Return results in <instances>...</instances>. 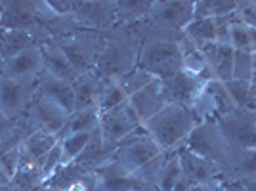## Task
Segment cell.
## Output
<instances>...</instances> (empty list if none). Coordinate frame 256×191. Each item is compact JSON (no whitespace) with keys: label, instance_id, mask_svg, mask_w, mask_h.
I'll return each mask as SVG.
<instances>
[{"label":"cell","instance_id":"14","mask_svg":"<svg viewBox=\"0 0 256 191\" xmlns=\"http://www.w3.org/2000/svg\"><path fill=\"white\" fill-rule=\"evenodd\" d=\"M0 29L2 31L22 29V31L48 32L38 22L36 0H8V2L0 0Z\"/></svg>","mask_w":256,"mask_h":191},{"label":"cell","instance_id":"50","mask_svg":"<svg viewBox=\"0 0 256 191\" xmlns=\"http://www.w3.org/2000/svg\"><path fill=\"white\" fill-rule=\"evenodd\" d=\"M2 64H4V60H2V56H0V69H2Z\"/></svg>","mask_w":256,"mask_h":191},{"label":"cell","instance_id":"3","mask_svg":"<svg viewBox=\"0 0 256 191\" xmlns=\"http://www.w3.org/2000/svg\"><path fill=\"white\" fill-rule=\"evenodd\" d=\"M190 107L168 104L160 109L155 117L144 124V130L155 140L162 151H176L197 126Z\"/></svg>","mask_w":256,"mask_h":191},{"label":"cell","instance_id":"26","mask_svg":"<svg viewBox=\"0 0 256 191\" xmlns=\"http://www.w3.org/2000/svg\"><path fill=\"white\" fill-rule=\"evenodd\" d=\"M100 90H102V78L94 71L82 73L76 76L73 82V96H75V111H84V109H98V100H100Z\"/></svg>","mask_w":256,"mask_h":191},{"label":"cell","instance_id":"22","mask_svg":"<svg viewBox=\"0 0 256 191\" xmlns=\"http://www.w3.org/2000/svg\"><path fill=\"white\" fill-rule=\"evenodd\" d=\"M222 180L226 184H245L256 180V148L245 151H232L222 166Z\"/></svg>","mask_w":256,"mask_h":191},{"label":"cell","instance_id":"19","mask_svg":"<svg viewBox=\"0 0 256 191\" xmlns=\"http://www.w3.org/2000/svg\"><path fill=\"white\" fill-rule=\"evenodd\" d=\"M178 160H180L182 176L190 184H203L210 180H222V170L218 164H214L210 160L203 159L199 155H195L188 149H176Z\"/></svg>","mask_w":256,"mask_h":191},{"label":"cell","instance_id":"15","mask_svg":"<svg viewBox=\"0 0 256 191\" xmlns=\"http://www.w3.org/2000/svg\"><path fill=\"white\" fill-rule=\"evenodd\" d=\"M44 73V58L40 46H32L25 52L6 60L0 69V76L20 80V82H36Z\"/></svg>","mask_w":256,"mask_h":191},{"label":"cell","instance_id":"17","mask_svg":"<svg viewBox=\"0 0 256 191\" xmlns=\"http://www.w3.org/2000/svg\"><path fill=\"white\" fill-rule=\"evenodd\" d=\"M128 104L132 107V111L136 113L142 124H146L148 120L155 117L164 106H168V100L164 96L162 84L159 78H155L151 84H148L144 90L136 92L134 96L128 98Z\"/></svg>","mask_w":256,"mask_h":191},{"label":"cell","instance_id":"47","mask_svg":"<svg viewBox=\"0 0 256 191\" xmlns=\"http://www.w3.org/2000/svg\"><path fill=\"white\" fill-rule=\"evenodd\" d=\"M0 191H14L10 188V184H2V186H0Z\"/></svg>","mask_w":256,"mask_h":191},{"label":"cell","instance_id":"35","mask_svg":"<svg viewBox=\"0 0 256 191\" xmlns=\"http://www.w3.org/2000/svg\"><path fill=\"white\" fill-rule=\"evenodd\" d=\"M92 134H71V136H65V138H60V144H62V151H64V164H71L75 162L82 153L84 149L88 148L90 140H92Z\"/></svg>","mask_w":256,"mask_h":191},{"label":"cell","instance_id":"13","mask_svg":"<svg viewBox=\"0 0 256 191\" xmlns=\"http://www.w3.org/2000/svg\"><path fill=\"white\" fill-rule=\"evenodd\" d=\"M36 94V82H20L0 76V115L22 120Z\"/></svg>","mask_w":256,"mask_h":191},{"label":"cell","instance_id":"43","mask_svg":"<svg viewBox=\"0 0 256 191\" xmlns=\"http://www.w3.org/2000/svg\"><path fill=\"white\" fill-rule=\"evenodd\" d=\"M190 186H192V184H190V182L182 176V180L174 186V190H172V191H190Z\"/></svg>","mask_w":256,"mask_h":191},{"label":"cell","instance_id":"28","mask_svg":"<svg viewBox=\"0 0 256 191\" xmlns=\"http://www.w3.org/2000/svg\"><path fill=\"white\" fill-rule=\"evenodd\" d=\"M31 134L25 120H14L0 115V155L14 148H20L22 142Z\"/></svg>","mask_w":256,"mask_h":191},{"label":"cell","instance_id":"6","mask_svg":"<svg viewBox=\"0 0 256 191\" xmlns=\"http://www.w3.org/2000/svg\"><path fill=\"white\" fill-rule=\"evenodd\" d=\"M104 34L106 32L78 29V31L69 32V34L54 38V40L62 48V52L69 60V64L73 65V69L78 74H82L94 71L98 54H100L102 44H104Z\"/></svg>","mask_w":256,"mask_h":191},{"label":"cell","instance_id":"41","mask_svg":"<svg viewBox=\"0 0 256 191\" xmlns=\"http://www.w3.org/2000/svg\"><path fill=\"white\" fill-rule=\"evenodd\" d=\"M20 168V148H14L6 153L0 155V170L4 172V176L12 180V176Z\"/></svg>","mask_w":256,"mask_h":191},{"label":"cell","instance_id":"45","mask_svg":"<svg viewBox=\"0 0 256 191\" xmlns=\"http://www.w3.org/2000/svg\"><path fill=\"white\" fill-rule=\"evenodd\" d=\"M224 191H245V190H243V186H239V184H228Z\"/></svg>","mask_w":256,"mask_h":191},{"label":"cell","instance_id":"48","mask_svg":"<svg viewBox=\"0 0 256 191\" xmlns=\"http://www.w3.org/2000/svg\"><path fill=\"white\" fill-rule=\"evenodd\" d=\"M252 92H254V106H256V78L252 80Z\"/></svg>","mask_w":256,"mask_h":191},{"label":"cell","instance_id":"8","mask_svg":"<svg viewBox=\"0 0 256 191\" xmlns=\"http://www.w3.org/2000/svg\"><path fill=\"white\" fill-rule=\"evenodd\" d=\"M69 16L78 29L109 32L117 27V0H71Z\"/></svg>","mask_w":256,"mask_h":191},{"label":"cell","instance_id":"16","mask_svg":"<svg viewBox=\"0 0 256 191\" xmlns=\"http://www.w3.org/2000/svg\"><path fill=\"white\" fill-rule=\"evenodd\" d=\"M50 191H98L96 170L88 168L80 162L64 164L46 182Z\"/></svg>","mask_w":256,"mask_h":191},{"label":"cell","instance_id":"9","mask_svg":"<svg viewBox=\"0 0 256 191\" xmlns=\"http://www.w3.org/2000/svg\"><path fill=\"white\" fill-rule=\"evenodd\" d=\"M222 136L232 151H245L256 148V120L252 109L235 107L234 111L216 118Z\"/></svg>","mask_w":256,"mask_h":191},{"label":"cell","instance_id":"40","mask_svg":"<svg viewBox=\"0 0 256 191\" xmlns=\"http://www.w3.org/2000/svg\"><path fill=\"white\" fill-rule=\"evenodd\" d=\"M235 14L243 25L256 29V0H239V8Z\"/></svg>","mask_w":256,"mask_h":191},{"label":"cell","instance_id":"36","mask_svg":"<svg viewBox=\"0 0 256 191\" xmlns=\"http://www.w3.org/2000/svg\"><path fill=\"white\" fill-rule=\"evenodd\" d=\"M232 78L246 80V82L254 80V52H250V50H235Z\"/></svg>","mask_w":256,"mask_h":191},{"label":"cell","instance_id":"42","mask_svg":"<svg viewBox=\"0 0 256 191\" xmlns=\"http://www.w3.org/2000/svg\"><path fill=\"white\" fill-rule=\"evenodd\" d=\"M224 180H210V182H203V184H192L190 186V191H224L226 190Z\"/></svg>","mask_w":256,"mask_h":191},{"label":"cell","instance_id":"51","mask_svg":"<svg viewBox=\"0 0 256 191\" xmlns=\"http://www.w3.org/2000/svg\"><path fill=\"white\" fill-rule=\"evenodd\" d=\"M252 109H256V106H254V107H252Z\"/></svg>","mask_w":256,"mask_h":191},{"label":"cell","instance_id":"25","mask_svg":"<svg viewBox=\"0 0 256 191\" xmlns=\"http://www.w3.org/2000/svg\"><path fill=\"white\" fill-rule=\"evenodd\" d=\"M42 48V58H44V71L48 74H52L60 80H65L69 84H73L76 80V73L73 69V65L69 64V60L65 58V54L62 52V48L56 44V40L40 44Z\"/></svg>","mask_w":256,"mask_h":191},{"label":"cell","instance_id":"12","mask_svg":"<svg viewBox=\"0 0 256 191\" xmlns=\"http://www.w3.org/2000/svg\"><path fill=\"white\" fill-rule=\"evenodd\" d=\"M140 128H144V124L140 122V118L136 117V113L132 111L128 102L115 109L100 113V134L107 144H111L115 148L120 142H124L128 136L138 132Z\"/></svg>","mask_w":256,"mask_h":191},{"label":"cell","instance_id":"30","mask_svg":"<svg viewBox=\"0 0 256 191\" xmlns=\"http://www.w3.org/2000/svg\"><path fill=\"white\" fill-rule=\"evenodd\" d=\"M153 0H117V25H138L151 10Z\"/></svg>","mask_w":256,"mask_h":191},{"label":"cell","instance_id":"34","mask_svg":"<svg viewBox=\"0 0 256 191\" xmlns=\"http://www.w3.org/2000/svg\"><path fill=\"white\" fill-rule=\"evenodd\" d=\"M182 180V170L180 160H178V153L176 151H168V157L162 164V170L157 180V191H172L174 186Z\"/></svg>","mask_w":256,"mask_h":191},{"label":"cell","instance_id":"23","mask_svg":"<svg viewBox=\"0 0 256 191\" xmlns=\"http://www.w3.org/2000/svg\"><path fill=\"white\" fill-rule=\"evenodd\" d=\"M36 94L50 100L60 107H64L65 111L71 115L75 111V96H73V84L60 80L52 74L44 71L38 80H36Z\"/></svg>","mask_w":256,"mask_h":191},{"label":"cell","instance_id":"20","mask_svg":"<svg viewBox=\"0 0 256 191\" xmlns=\"http://www.w3.org/2000/svg\"><path fill=\"white\" fill-rule=\"evenodd\" d=\"M96 180H98V191H148L144 182L118 168L117 164L111 160L104 166L96 170Z\"/></svg>","mask_w":256,"mask_h":191},{"label":"cell","instance_id":"38","mask_svg":"<svg viewBox=\"0 0 256 191\" xmlns=\"http://www.w3.org/2000/svg\"><path fill=\"white\" fill-rule=\"evenodd\" d=\"M153 80H155V78H153L148 71L140 69V67L132 69V71L124 74L122 78H118V82H120V86H122V90L126 92L128 98L134 96L136 92H140V90H144V88L148 84H151Z\"/></svg>","mask_w":256,"mask_h":191},{"label":"cell","instance_id":"33","mask_svg":"<svg viewBox=\"0 0 256 191\" xmlns=\"http://www.w3.org/2000/svg\"><path fill=\"white\" fill-rule=\"evenodd\" d=\"M128 102L126 92L122 90V86L118 80H107L102 78V90H100V100H98V109L100 113L115 109V107L122 106Z\"/></svg>","mask_w":256,"mask_h":191},{"label":"cell","instance_id":"2","mask_svg":"<svg viewBox=\"0 0 256 191\" xmlns=\"http://www.w3.org/2000/svg\"><path fill=\"white\" fill-rule=\"evenodd\" d=\"M142 34L136 25H117L104 34V44L98 54L94 73L100 78L118 80L138 67Z\"/></svg>","mask_w":256,"mask_h":191},{"label":"cell","instance_id":"46","mask_svg":"<svg viewBox=\"0 0 256 191\" xmlns=\"http://www.w3.org/2000/svg\"><path fill=\"white\" fill-rule=\"evenodd\" d=\"M2 184H10V180H8V178L4 176V172L0 170V186H2Z\"/></svg>","mask_w":256,"mask_h":191},{"label":"cell","instance_id":"32","mask_svg":"<svg viewBox=\"0 0 256 191\" xmlns=\"http://www.w3.org/2000/svg\"><path fill=\"white\" fill-rule=\"evenodd\" d=\"M239 8V0H195V18L218 20L232 16Z\"/></svg>","mask_w":256,"mask_h":191},{"label":"cell","instance_id":"7","mask_svg":"<svg viewBox=\"0 0 256 191\" xmlns=\"http://www.w3.org/2000/svg\"><path fill=\"white\" fill-rule=\"evenodd\" d=\"M180 148L188 149V151H192L195 155H199V157L218 164L220 170H222V166L228 162L230 155H232V148L228 146V142L224 140L220 128L216 124V120L199 122Z\"/></svg>","mask_w":256,"mask_h":191},{"label":"cell","instance_id":"5","mask_svg":"<svg viewBox=\"0 0 256 191\" xmlns=\"http://www.w3.org/2000/svg\"><path fill=\"white\" fill-rule=\"evenodd\" d=\"M180 36L144 34L138 54V67L148 71L153 78H168L182 71Z\"/></svg>","mask_w":256,"mask_h":191},{"label":"cell","instance_id":"18","mask_svg":"<svg viewBox=\"0 0 256 191\" xmlns=\"http://www.w3.org/2000/svg\"><path fill=\"white\" fill-rule=\"evenodd\" d=\"M160 84H162V90H164L168 104L192 107L193 102L197 100V96L201 94V90H203V86L206 82H201V80L190 76L188 73L178 71V73L168 76V78H162Z\"/></svg>","mask_w":256,"mask_h":191},{"label":"cell","instance_id":"52","mask_svg":"<svg viewBox=\"0 0 256 191\" xmlns=\"http://www.w3.org/2000/svg\"><path fill=\"white\" fill-rule=\"evenodd\" d=\"M46 191H50V190H46Z\"/></svg>","mask_w":256,"mask_h":191},{"label":"cell","instance_id":"29","mask_svg":"<svg viewBox=\"0 0 256 191\" xmlns=\"http://www.w3.org/2000/svg\"><path fill=\"white\" fill-rule=\"evenodd\" d=\"M184 34L188 36V40L203 50L204 46L208 44H214L218 40V31H216V20H210V18H195L186 29H184Z\"/></svg>","mask_w":256,"mask_h":191},{"label":"cell","instance_id":"49","mask_svg":"<svg viewBox=\"0 0 256 191\" xmlns=\"http://www.w3.org/2000/svg\"><path fill=\"white\" fill-rule=\"evenodd\" d=\"M254 78H256V52H254Z\"/></svg>","mask_w":256,"mask_h":191},{"label":"cell","instance_id":"1","mask_svg":"<svg viewBox=\"0 0 256 191\" xmlns=\"http://www.w3.org/2000/svg\"><path fill=\"white\" fill-rule=\"evenodd\" d=\"M166 157L168 151H162L155 140L144 128H140L138 132L118 144L113 162L118 168L140 178L148 188L157 191V180Z\"/></svg>","mask_w":256,"mask_h":191},{"label":"cell","instance_id":"44","mask_svg":"<svg viewBox=\"0 0 256 191\" xmlns=\"http://www.w3.org/2000/svg\"><path fill=\"white\" fill-rule=\"evenodd\" d=\"M239 186H243V190L245 191H256V180L245 182V184H239Z\"/></svg>","mask_w":256,"mask_h":191},{"label":"cell","instance_id":"37","mask_svg":"<svg viewBox=\"0 0 256 191\" xmlns=\"http://www.w3.org/2000/svg\"><path fill=\"white\" fill-rule=\"evenodd\" d=\"M226 90L230 98L234 100L235 107H248L252 109L254 107V92H252V82H246V80H228L224 82Z\"/></svg>","mask_w":256,"mask_h":191},{"label":"cell","instance_id":"4","mask_svg":"<svg viewBox=\"0 0 256 191\" xmlns=\"http://www.w3.org/2000/svg\"><path fill=\"white\" fill-rule=\"evenodd\" d=\"M195 20L193 0H153L150 16L138 23L140 34L180 36L184 29Z\"/></svg>","mask_w":256,"mask_h":191},{"label":"cell","instance_id":"31","mask_svg":"<svg viewBox=\"0 0 256 191\" xmlns=\"http://www.w3.org/2000/svg\"><path fill=\"white\" fill-rule=\"evenodd\" d=\"M98 128H100V109L73 111L67 118V124L60 138L71 136V134H82V132L90 134V132H96Z\"/></svg>","mask_w":256,"mask_h":191},{"label":"cell","instance_id":"10","mask_svg":"<svg viewBox=\"0 0 256 191\" xmlns=\"http://www.w3.org/2000/svg\"><path fill=\"white\" fill-rule=\"evenodd\" d=\"M67 118H69V113L64 107H60L42 96L34 94V100L31 102L23 120L31 132H48L60 138L67 124Z\"/></svg>","mask_w":256,"mask_h":191},{"label":"cell","instance_id":"39","mask_svg":"<svg viewBox=\"0 0 256 191\" xmlns=\"http://www.w3.org/2000/svg\"><path fill=\"white\" fill-rule=\"evenodd\" d=\"M62 166H64V151H62V144L58 142V144L48 151V155L40 160V174H42L44 184L50 180Z\"/></svg>","mask_w":256,"mask_h":191},{"label":"cell","instance_id":"27","mask_svg":"<svg viewBox=\"0 0 256 191\" xmlns=\"http://www.w3.org/2000/svg\"><path fill=\"white\" fill-rule=\"evenodd\" d=\"M203 54L204 58H206V62H208V65H210V69H212L214 78H218L222 82L232 80L235 50L230 44H220V42L208 44V46L203 48Z\"/></svg>","mask_w":256,"mask_h":191},{"label":"cell","instance_id":"53","mask_svg":"<svg viewBox=\"0 0 256 191\" xmlns=\"http://www.w3.org/2000/svg\"><path fill=\"white\" fill-rule=\"evenodd\" d=\"M254 52H256V48H254Z\"/></svg>","mask_w":256,"mask_h":191},{"label":"cell","instance_id":"24","mask_svg":"<svg viewBox=\"0 0 256 191\" xmlns=\"http://www.w3.org/2000/svg\"><path fill=\"white\" fill-rule=\"evenodd\" d=\"M60 142L58 136L48 132H31L20 146V166L23 164H38L48 155V151Z\"/></svg>","mask_w":256,"mask_h":191},{"label":"cell","instance_id":"21","mask_svg":"<svg viewBox=\"0 0 256 191\" xmlns=\"http://www.w3.org/2000/svg\"><path fill=\"white\" fill-rule=\"evenodd\" d=\"M54 40L48 32L36 31H22V29H12V31H2L0 29V56L2 60H10L18 54L29 50L32 46H40L44 42Z\"/></svg>","mask_w":256,"mask_h":191},{"label":"cell","instance_id":"11","mask_svg":"<svg viewBox=\"0 0 256 191\" xmlns=\"http://www.w3.org/2000/svg\"><path fill=\"white\" fill-rule=\"evenodd\" d=\"M190 109L193 117L197 118V122H204V120H216L218 117L234 111L235 104L228 94L224 82L212 78L203 86L201 94L197 96V100Z\"/></svg>","mask_w":256,"mask_h":191}]
</instances>
